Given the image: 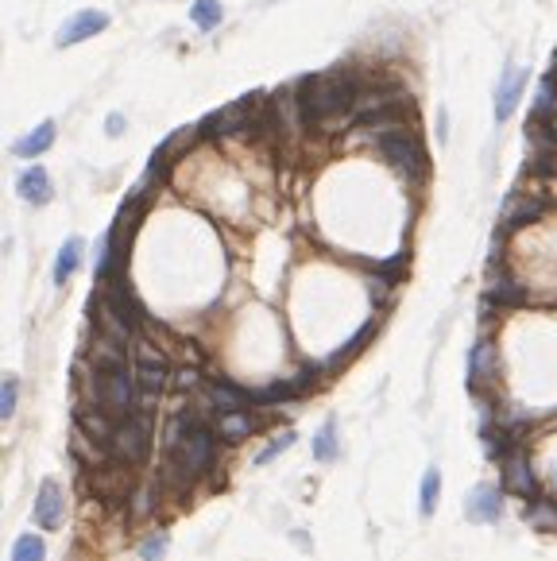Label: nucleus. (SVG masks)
Listing matches in <instances>:
<instances>
[{"mask_svg": "<svg viewBox=\"0 0 557 561\" xmlns=\"http://www.w3.org/2000/svg\"><path fill=\"white\" fill-rule=\"evenodd\" d=\"M372 147L384 155V163L395 175L411 178V183H422L426 171H430V163H426V147L418 140L415 128L406 124H395V128H384V132H368Z\"/></svg>", "mask_w": 557, "mask_h": 561, "instance_id": "f257e3e1", "label": "nucleus"}, {"mask_svg": "<svg viewBox=\"0 0 557 561\" xmlns=\"http://www.w3.org/2000/svg\"><path fill=\"white\" fill-rule=\"evenodd\" d=\"M152 434H155V418H152V407H136L132 415H128L117 434L109 441V457L117 460V465H140L152 453Z\"/></svg>", "mask_w": 557, "mask_h": 561, "instance_id": "f03ea898", "label": "nucleus"}, {"mask_svg": "<svg viewBox=\"0 0 557 561\" xmlns=\"http://www.w3.org/2000/svg\"><path fill=\"white\" fill-rule=\"evenodd\" d=\"M136 387H140V407H152L163 391H167L171 384V365H167V356H163L159 349H152L147 341L136 344Z\"/></svg>", "mask_w": 557, "mask_h": 561, "instance_id": "7ed1b4c3", "label": "nucleus"}, {"mask_svg": "<svg viewBox=\"0 0 557 561\" xmlns=\"http://www.w3.org/2000/svg\"><path fill=\"white\" fill-rule=\"evenodd\" d=\"M109 27V12H97V8H86V12H74L67 24H62V31L55 36L58 47H74V43H86L93 36H101V31Z\"/></svg>", "mask_w": 557, "mask_h": 561, "instance_id": "20e7f679", "label": "nucleus"}, {"mask_svg": "<svg viewBox=\"0 0 557 561\" xmlns=\"http://www.w3.org/2000/svg\"><path fill=\"white\" fill-rule=\"evenodd\" d=\"M542 209H546L542 197L511 194V197H507V206H503V217H499V237H511V233H519L522 225L538 221V217H542Z\"/></svg>", "mask_w": 557, "mask_h": 561, "instance_id": "39448f33", "label": "nucleus"}, {"mask_svg": "<svg viewBox=\"0 0 557 561\" xmlns=\"http://www.w3.org/2000/svg\"><path fill=\"white\" fill-rule=\"evenodd\" d=\"M202 399L217 410V418H221V415H233V410H244L252 403V395L236 384H228V379H209V384H202Z\"/></svg>", "mask_w": 557, "mask_h": 561, "instance_id": "423d86ee", "label": "nucleus"}, {"mask_svg": "<svg viewBox=\"0 0 557 561\" xmlns=\"http://www.w3.org/2000/svg\"><path fill=\"white\" fill-rule=\"evenodd\" d=\"M74 422H78V430H81V438H89L93 445H101V450H109V441H112V434H117V418H109L105 410H97L93 403L86 407L81 403L78 410H74Z\"/></svg>", "mask_w": 557, "mask_h": 561, "instance_id": "0eeeda50", "label": "nucleus"}, {"mask_svg": "<svg viewBox=\"0 0 557 561\" xmlns=\"http://www.w3.org/2000/svg\"><path fill=\"white\" fill-rule=\"evenodd\" d=\"M503 488L515 492L522 500H538V481L531 472V460L522 453H507L503 457Z\"/></svg>", "mask_w": 557, "mask_h": 561, "instance_id": "6e6552de", "label": "nucleus"}, {"mask_svg": "<svg viewBox=\"0 0 557 561\" xmlns=\"http://www.w3.org/2000/svg\"><path fill=\"white\" fill-rule=\"evenodd\" d=\"M496 349H491V341L488 337H480L477 341V349L468 353V391H484L491 379H496Z\"/></svg>", "mask_w": 557, "mask_h": 561, "instance_id": "1a4fd4ad", "label": "nucleus"}, {"mask_svg": "<svg viewBox=\"0 0 557 561\" xmlns=\"http://www.w3.org/2000/svg\"><path fill=\"white\" fill-rule=\"evenodd\" d=\"M484 302H491V306H527V302H531V294H527V287H519L507 271H499V275H491V279H488Z\"/></svg>", "mask_w": 557, "mask_h": 561, "instance_id": "9d476101", "label": "nucleus"}, {"mask_svg": "<svg viewBox=\"0 0 557 561\" xmlns=\"http://www.w3.org/2000/svg\"><path fill=\"white\" fill-rule=\"evenodd\" d=\"M16 194L24 197V202H31V206H47L51 202V175H47L43 167H27V171H20V178H16Z\"/></svg>", "mask_w": 557, "mask_h": 561, "instance_id": "9b49d317", "label": "nucleus"}, {"mask_svg": "<svg viewBox=\"0 0 557 561\" xmlns=\"http://www.w3.org/2000/svg\"><path fill=\"white\" fill-rule=\"evenodd\" d=\"M522 86H527V74H519L515 66H507V70H503V81H499V90H496V121H499V124L515 112L519 97H522Z\"/></svg>", "mask_w": 557, "mask_h": 561, "instance_id": "f8f14e48", "label": "nucleus"}, {"mask_svg": "<svg viewBox=\"0 0 557 561\" xmlns=\"http://www.w3.org/2000/svg\"><path fill=\"white\" fill-rule=\"evenodd\" d=\"M36 523L43 526V531H55V526L62 523V492L55 481H43L39 496H36Z\"/></svg>", "mask_w": 557, "mask_h": 561, "instance_id": "ddd939ff", "label": "nucleus"}, {"mask_svg": "<svg viewBox=\"0 0 557 561\" xmlns=\"http://www.w3.org/2000/svg\"><path fill=\"white\" fill-rule=\"evenodd\" d=\"M465 515H468V523H496V519H499V492L488 488V484H480V488L468 496Z\"/></svg>", "mask_w": 557, "mask_h": 561, "instance_id": "4468645a", "label": "nucleus"}, {"mask_svg": "<svg viewBox=\"0 0 557 561\" xmlns=\"http://www.w3.org/2000/svg\"><path fill=\"white\" fill-rule=\"evenodd\" d=\"M375 329H380V322H368V325H360L356 333H352V341H349V344H341V349H337L330 360H325L321 368H325V372H337L341 365H349V360H352V356H356V353H360V349H364V344L372 341V333H375Z\"/></svg>", "mask_w": 557, "mask_h": 561, "instance_id": "2eb2a0df", "label": "nucleus"}, {"mask_svg": "<svg viewBox=\"0 0 557 561\" xmlns=\"http://www.w3.org/2000/svg\"><path fill=\"white\" fill-rule=\"evenodd\" d=\"M51 143H55V124H51V121H43L36 132H27L24 140H16L12 152L20 155V159H36V155H43Z\"/></svg>", "mask_w": 557, "mask_h": 561, "instance_id": "dca6fc26", "label": "nucleus"}, {"mask_svg": "<svg viewBox=\"0 0 557 561\" xmlns=\"http://www.w3.org/2000/svg\"><path fill=\"white\" fill-rule=\"evenodd\" d=\"M259 430V418H252L248 410H233V415H221L217 418V434L225 441H240V438H248Z\"/></svg>", "mask_w": 557, "mask_h": 561, "instance_id": "f3484780", "label": "nucleus"}, {"mask_svg": "<svg viewBox=\"0 0 557 561\" xmlns=\"http://www.w3.org/2000/svg\"><path fill=\"white\" fill-rule=\"evenodd\" d=\"M553 117H557V74H550L542 86H538V97H534V105H531V121L553 124Z\"/></svg>", "mask_w": 557, "mask_h": 561, "instance_id": "a211bd4d", "label": "nucleus"}, {"mask_svg": "<svg viewBox=\"0 0 557 561\" xmlns=\"http://www.w3.org/2000/svg\"><path fill=\"white\" fill-rule=\"evenodd\" d=\"M527 140H531V152H538V155H557V128L553 124L527 117Z\"/></svg>", "mask_w": 557, "mask_h": 561, "instance_id": "6ab92c4d", "label": "nucleus"}, {"mask_svg": "<svg viewBox=\"0 0 557 561\" xmlns=\"http://www.w3.org/2000/svg\"><path fill=\"white\" fill-rule=\"evenodd\" d=\"M527 523H531V531H538V535H557V503L534 500L527 507Z\"/></svg>", "mask_w": 557, "mask_h": 561, "instance_id": "aec40b11", "label": "nucleus"}, {"mask_svg": "<svg viewBox=\"0 0 557 561\" xmlns=\"http://www.w3.org/2000/svg\"><path fill=\"white\" fill-rule=\"evenodd\" d=\"M78 263H81V240L70 237V240L58 249V259H55V283H58V287L78 271Z\"/></svg>", "mask_w": 557, "mask_h": 561, "instance_id": "412c9836", "label": "nucleus"}, {"mask_svg": "<svg viewBox=\"0 0 557 561\" xmlns=\"http://www.w3.org/2000/svg\"><path fill=\"white\" fill-rule=\"evenodd\" d=\"M437 496H441V472H437V469H426V476H422V500H418L422 519H430V515H434Z\"/></svg>", "mask_w": 557, "mask_h": 561, "instance_id": "4be33fe9", "label": "nucleus"}, {"mask_svg": "<svg viewBox=\"0 0 557 561\" xmlns=\"http://www.w3.org/2000/svg\"><path fill=\"white\" fill-rule=\"evenodd\" d=\"M337 457V422L330 418L318 430V438H314V460H321V465H330V460Z\"/></svg>", "mask_w": 557, "mask_h": 561, "instance_id": "5701e85b", "label": "nucleus"}, {"mask_svg": "<svg viewBox=\"0 0 557 561\" xmlns=\"http://www.w3.org/2000/svg\"><path fill=\"white\" fill-rule=\"evenodd\" d=\"M190 20L198 24L202 31H213L221 24V0H194V8H190Z\"/></svg>", "mask_w": 557, "mask_h": 561, "instance_id": "b1692460", "label": "nucleus"}, {"mask_svg": "<svg viewBox=\"0 0 557 561\" xmlns=\"http://www.w3.org/2000/svg\"><path fill=\"white\" fill-rule=\"evenodd\" d=\"M12 561H47V546L36 535H20L12 546Z\"/></svg>", "mask_w": 557, "mask_h": 561, "instance_id": "393cba45", "label": "nucleus"}, {"mask_svg": "<svg viewBox=\"0 0 557 561\" xmlns=\"http://www.w3.org/2000/svg\"><path fill=\"white\" fill-rule=\"evenodd\" d=\"M16 403H20V384H16V376H8L5 384H0V415L12 418L16 415Z\"/></svg>", "mask_w": 557, "mask_h": 561, "instance_id": "a878e982", "label": "nucleus"}, {"mask_svg": "<svg viewBox=\"0 0 557 561\" xmlns=\"http://www.w3.org/2000/svg\"><path fill=\"white\" fill-rule=\"evenodd\" d=\"M194 140H198V128H178L174 136H171L167 143H163V152H167L171 159H178V155H183V152H186V147H190Z\"/></svg>", "mask_w": 557, "mask_h": 561, "instance_id": "bb28decb", "label": "nucleus"}, {"mask_svg": "<svg viewBox=\"0 0 557 561\" xmlns=\"http://www.w3.org/2000/svg\"><path fill=\"white\" fill-rule=\"evenodd\" d=\"M403 271H406V256H403V252L391 256V259H384V263H375V275L387 279V283H399Z\"/></svg>", "mask_w": 557, "mask_h": 561, "instance_id": "cd10ccee", "label": "nucleus"}, {"mask_svg": "<svg viewBox=\"0 0 557 561\" xmlns=\"http://www.w3.org/2000/svg\"><path fill=\"white\" fill-rule=\"evenodd\" d=\"M140 557H143V561H163V557H167V538H163V535L147 538L143 546H140Z\"/></svg>", "mask_w": 557, "mask_h": 561, "instance_id": "c85d7f7f", "label": "nucleus"}, {"mask_svg": "<svg viewBox=\"0 0 557 561\" xmlns=\"http://www.w3.org/2000/svg\"><path fill=\"white\" fill-rule=\"evenodd\" d=\"M287 445H294V430H287L283 438H275V441L268 445V450H264V453H259V457H256V465H268V460H275L278 453H283V450H287Z\"/></svg>", "mask_w": 557, "mask_h": 561, "instance_id": "c756f323", "label": "nucleus"}, {"mask_svg": "<svg viewBox=\"0 0 557 561\" xmlns=\"http://www.w3.org/2000/svg\"><path fill=\"white\" fill-rule=\"evenodd\" d=\"M174 387L178 391H194V387H202V376L194 368H183V372H174Z\"/></svg>", "mask_w": 557, "mask_h": 561, "instance_id": "7c9ffc66", "label": "nucleus"}, {"mask_svg": "<svg viewBox=\"0 0 557 561\" xmlns=\"http://www.w3.org/2000/svg\"><path fill=\"white\" fill-rule=\"evenodd\" d=\"M105 132H109V136H121V132H124V117H121V112H112V117L105 121Z\"/></svg>", "mask_w": 557, "mask_h": 561, "instance_id": "2f4dec72", "label": "nucleus"}, {"mask_svg": "<svg viewBox=\"0 0 557 561\" xmlns=\"http://www.w3.org/2000/svg\"><path fill=\"white\" fill-rule=\"evenodd\" d=\"M449 140V121H446V112H437V143H446Z\"/></svg>", "mask_w": 557, "mask_h": 561, "instance_id": "473e14b6", "label": "nucleus"}]
</instances>
